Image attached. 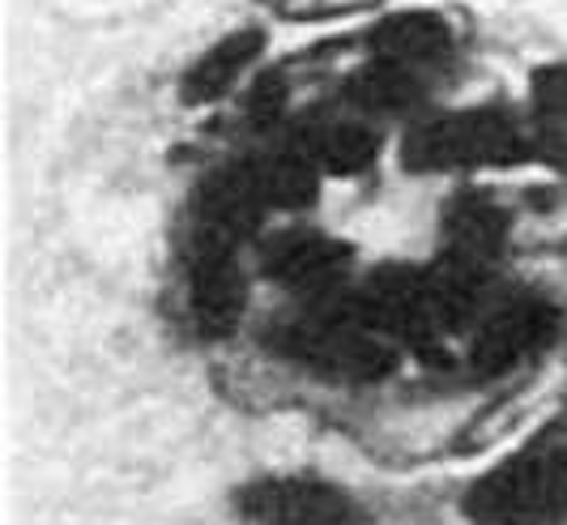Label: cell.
<instances>
[{"mask_svg": "<svg viewBox=\"0 0 567 525\" xmlns=\"http://www.w3.org/2000/svg\"><path fill=\"white\" fill-rule=\"evenodd\" d=\"M456 513L465 525H567V423L550 419L474 474Z\"/></svg>", "mask_w": 567, "mask_h": 525, "instance_id": "obj_1", "label": "cell"}, {"mask_svg": "<svg viewBox=\"0 0 567 525\" xmlns=\"http://www.w3.org/2000/svg\"><path fill=\"white\" fill-rule=\"evenodd\" d=\"M401 158L410 172H483L534 158V146L525 116H508L499 107H465L414 120L401 142Z\"/></svg>", "mask_w": 567, "mask_h": 525, "instance_id": "obj_2", "label": "cell"}, {"mask_svg": "<svg viewBox=\"0 0 567 525\" xmlns=\"http://www.w3.org/2000/svg\"><path fill=\"white\" fill-rule=\"evenodd\" d=\"M239 525H371L368 504L312 470H265L235 483L227 496Z\"/></svg>", "mask_w": 567, "mask_h": 525, "instance_id": "obj_3", "label": "cell"}, {"mask_svg": "<svg viewBox=\"0 0 567 525\" xmlns=\"http://www.w3.org/2000/svg\"><path fill=\"white\" fill-rule=\"evenodd\" d=\"M346 261H350V248L316 231L278 235L274 248L265 253V265L278 282H286L290 291H312V299H324L338 287Z\"/></svg>", "mask_w": 567, "mask_h": 525, "instance_id": "obj_4", "label": "cell"}, {"mask_svg": "<svg viewBox=\"0 0 567 525\" xmlns=\"http://www.w3.org/2000/svg\"><path fill=\"white\" fill-rule=\"evenodd\" d=\"M546 333H550V312H546L542 303H534V299L508 303V308H499V312L483 325L474 354H478L483 368L491 363V372H499V368H508L512 359L529 354Z\"/></svg>", "mask_w": 567, "mask_h": 525, "instance_id": "obj_5", "label": "cell"}, {"mask_svg": "<svg viewBox=\"0 0 567 525\" xmlns=\"http://www.w3.org/2000/svg\"><path fill=\"white\" fill-rule=\"evenodd\" d=\"M260 43H265L260 30H235L218 48H209V52L188 69V78H184V103L200 107V103L223 99V94L248 73V64H252V56L260 52Z\"/></svg>", "mask_w": 567, "mask_h": 525, "instance_id": "obj_6", "label": "cell"}, {"mask_svg": "<svg viewBox=\"0 0 567 525\" xmlns=\"http://www.w3.org/2000/svg\"><path fill=\"white\" fill-rule=\"evenodd\" d=\"M534 158L567 172V69H546L534 86V107L525 116Z\"/></svg>", "mask_w": 567, "mask_h": 525, "instance_id": "obj_7", "label": "cell"}, {"mask_svg": "<svg viewBox=\"0 0 567 525\" xmlns=\"http://www.w3.org/2000/svg\"><path fill=\"white\" fill-rule=\"evenodd\" d=\"M299 150L312 158L316 172H363L375 158V133L363 120H324L320 133H312Z\"/></svg>", "mask_w": 567, "mask_h": 525, "instance_id": "obj_8", "label": "cell"}]
</instances>
